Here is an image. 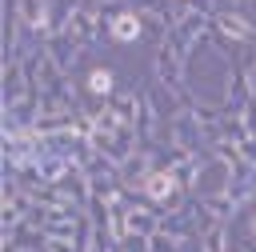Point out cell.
I'll return each mask as SVG.
<instances>
[{"label":"cell","mask_w":256,"mask_h":252,"mask_svg":"<svg viewBox=\"0 0 256 252\" xmlns=\"http://www.w3.org/2000/svg\"><path fill=\"white\" fill-rule=\"evenodd\" d=\"M136 32H140V24H136L132 16H120V20H116V36H136Z\"/></svg>","instance_id":"6da1fadb"},{"label":"cell","mask_w":256,"mask_h":252,"mask_svg":"<svg viewBox=\"0 0 256 252\" xmlns=\"http://www.w3.org/2000/svg\"><path fill=\"white\" fill-rule=\"evenodd\" d=\"M108 88H112V76L108 72H96L92 76V92H108Z\"/></svg>","instance_id":"7a4b0ae2"},{"label":"cell","mask_w":256,"mask_h":252,"mask_svg":"<svg viewBox=\"0 0 256 252\" xmlns=\"http://www.w3.org/2000/svg\"><path fill=\"white\" fill-rule=\"evenodd\" d=\"M148 188H152L156 196H164V192H172V180H168V176H156V180H152Z\"/></svg>","instance_id":"3957f363"}]
</instances>
